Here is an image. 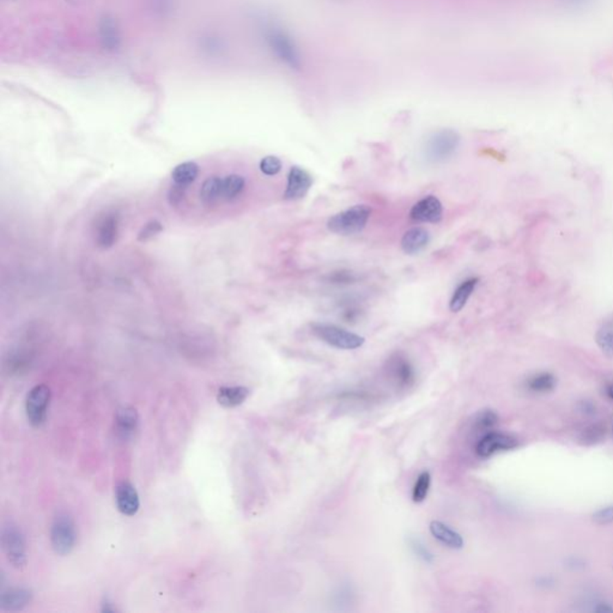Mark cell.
<instances>
[{"instance_id":"cell-12","label":"cell","mask_w":613,"mask_h":613,"mask_svg":"<svg viewBox=\"0 0 613 613\" xmlns=\"http://www.w3.org/2000/svg\"><path fill=\"white\" fill-rule=\"evenodd\" d=\"M115 501H117L119 512L126 516L136 515L141 507L139 495L137 492L136 488L128 481L119 483L117 485Z\"/></svg>"},{"instance_id":"cell-7","label":"cell","mask_w":613,"mask_h":613,"mask_svg":"<svg viewBox=\"0 0 613 613\" xmlns=\"http://www.w3.org/2000/svg\"><path fill=\"white\" fill-rule=\"evenodd\" d=\"M50 401V390L46 385H37L28 392L26 412L32 427L40 428L46 422Z\"/></svg>"},{"instance_id":"cell-23","label":"cell","mask_w":613,"mask_h":613,"mask_svg":"<svg viewBox=\"0 0 613 613\" xmlns=\"http://www.w3.org/2000/svg\"><path fill=\"white\" fill-rule=\"evenodd\" d=\"M556 385L557 380L550 372H539L530 377L526 382L527 388L534 393H549L554 391Z\"/></svg>"},{"instance_id":"cell-17","label":"cell","mask_w":613,"mask_h":613,"mask_svg":"<svg viewBox=\"0 0 613 613\" xmlns=\"http://www.w3.org/2000/svg\"><path fill=\"white\" fill-rule=\"evenodd\" d=\"M429 530L432 536L450 549L460 550L463 547V539L461 534L452 530L448 525L434 520L429 525Z\"/></svg>"},{"instance_id":"cell-16","label":"cell","mask_w":613,"mask_h":613,"mask_svg":"<svg viewBox=\"0 0 613 613\" xmlns=\"http://www.w3.org/2000/svg\"><path fill=\"white\" fill-rule=\"evenodd\" d=\"M430 241V235L427 229L416 227L405 232L401 239V250L409 255L418 254L427 248Z\"/></svg>"},{"instance_id":"cell-10","label":"cell","mask_w":613,"mask_h":613,"mask_svg":"<svg viewBox=\"0 0 613 613\" xmlns=\"http://www.w3.org/2000/svg\"><path fill=\"white\" fill-rule=\"evenodd\" d=\"M443 206L435 196L424 197L410 211V219L418 223H439L442 219Z\"/></svg>"},{"instance_id":"cell-27","label":"cell","mask_w":613,"mask_h":613,"mask_svg":"<svg viewBox=\"0 0 613 613\" xmlns=\"http://www.w3.org/2000/svg\"><path fill=\"white\" fill-rule=\"evenodd\" d=\"M432 485V474L429 471H423L417 477L412 490V501L414 503H422L425 501Z\"/></svg>"},{"instance_id":"cell-6","label":"cell","mask_w":613,"mask_h":613,"mask_svg":"<svg viewBox=\"0 0 613 613\" xmlns=\"http://www.w3.org/2000/svg\"><path fill=\"white\" fill-rule=\"evenodd\" d=\"M460 145V136L453 130H441L428 141L425 154L429 161L442 163L454 156Z\"/></svg>"},{"instance_id":"cell-24","label":"cell","mask_w":613,"mask_h":613,"mask_svg":"<svg viewBox=\"0 0 613 613\" xmlns=\"http://www.w3.org/2000/svg\"><path fill=\"white\" fill-rule=\"evenodd\" d=\"M500 417L496 414V411L491 409H484L479 411L473 419V429L478 432H491L492 428L499 424Z\"/></svg>"},{"instance_id":"cell-18","label":"cell","mask_w":613,"mask_h":613,"mask_svg":"<svg viewBox=\"0 0 613 613\" xmlns=\"http://www.w3.org/2000/svg\"><path fill=\"white\" fill-rule=\"evenodd\" d=\"M250 391L245 386H225L219 388L217 400L225 409H234L243 404L250 396Z\"/></svg>"},{"instance_id":"cell-32","label":"cell","mask_w":613,"mask_h":613,"mask_svg":"<svg viewBox=\"0 0 613 613\" xmlns=\"http://www.w3.org/2000/svg\"><path fill=\"white\" fill-rule=\"evenodd\" d=\"M361 314H362V309L359 308V305H348L341 312V318L345 323H354L361 319Z\"/></svg>"},{"instance_id":"cell-19","label":"cell","mask_w":613,"mask_h":613,"mask_svg":"<svg viewBox=\"0 0 613 613\" xmlns=\"http://www.w3.org/2000/svg\"><path fill=\"white\" fill-rule=\"evenodd\" d=\"M100 40L103 48L107 50H118L121 43V34L119 30L118 24L113 19L105 17L100 23Z\"/></svg>"},{"instance_id":"cell-8","label":"cell","mask_w":613,"mask_h":613,"mask_svg":"<svg viewBox=\"0 0 613 613\" xmlns=\"http://www.w3.org/2000/svg\"><path fill=\"white\" fill-rule=\"evenodd\" d=\"M387 375L396 388L409 390L416 383L414 364L403 354H392L386 363Z\"/></svg>"},{"instance_id":"cell-5","label":"cell","mask_w":613,"mask_h":613,"mask_svg":"<svg viewBox=\"0 0 613 613\" xmlns=\"http://www.w3.org/2000/svg\"><path fill=\"white\" fill-rule=\"evenodd\" d=\"M1 545L12 567L22 569L27 564V544L24 534L14 523H5L1 530Z\"/></svg>"},{"instance_id":"cell-4","label":"cell","mask_w":613,"mask_h":613,"mask_svg":"<svg viewBox=\"0 0 613 613\" xmlns=\"http://www.w3.org/2000/svg\"><path fill=\"white\" fill-rule=\"evenodd\" d=\"M50 541L55 554L60 556H66L74 549L77 531L74 521L68 513L55 515L50 528Z\"/></svg>"},{"instance_id":"cell-34","label":"cell","mask_w":613,"mask_h":613,"mask_svg":"<svg viewBox=\"0 0 613 613\" xmlns=\"http://www.w3.org/2000/svg\"><path fill=\"white\" fill-rule=\"evenodd\" d=\"M330 281L333 283H336V284H341V283H350L354 282V274L351 272H344V271H339V272H333L332 273V276H330Z\"/></svg>"},{"instance_id":"cell-35","label":"cell","mask_w":613,"mask_h":613,"mask_svg":"<svg viewBox=\"0 0 613 613\" xmlns=\"http://www.w3.org/2000/svg\"><path fill=\"white\" fill-rule=\"evenodd\" d=\"M182 188H185L183 186H179L177 185L174 190L170 191L169 193V200H170V204H177L180 200L183 198V192H182Z\"/></svg>"},{"instance_id":"cell-26","label":"cell","mask_w":613,"mask_h":613,"mask_svg":"<svg viewBox=\"0 0 613 613\" xmlns=\"http://www.w3.org/2000/svg\"><path fill=\"white\" fill-rule=\"evenodd\" d=\"M245 181L243 177L232 174L222 179V197L225 199H234L241 194L245 190Z\"/></svg>"},{"instance_id":"cell-9","label":"cell","mask_w":613,"mask_h":613,"mask_svg":"<svg viewBox=\"0 0 613 613\" xmlns=\"http://www.w3.org/2000/svg\"><path fill=\"white\" fill-rule=\"evenodd\" d=\"M519 445V441L513 435L505 432H489L478 441L476 445V453L483 459L490 458L499 452L514 450Z\"/></svg>"},{"instance_id":"cell-25","label":"cell","mask_w":613,"mask_h":613,"mask_svg":"<svg viewBox=\"0 0 613 613\" xmlns=\"http://www.w3.org/2000/svg\"><path fill=\"white\" fill-rule=\"evenodd\" d=\"M221 197H222V179L212 177L205 180L200 191V198L205 204H214Z\"/></svg>"},{"instance_id":"cell-37","label":"cell","mask_w":613,"mask_h":613,"mask_svg":"<svg viewBox=\"0 0 613 613\" xmlns=\"http://www.w3.org/2000/svg\"><path fill=\"white\" fill-rule=\"evenodd\" d=\"M114 607H112V604H110L108 600L105 599L103 601V604H102V612H113Z\"/></svg>"},{"instance_id":"cell-21","label":"cell","mask_w":613,"mask_h":613,"mask_svg":"<svg viewBox=\"0 0 613 613\" xmlns=\"http://www.w3.org/2000/svg\"><path fill=\"white\" fill-rule=\"evenodd\" d=\"M595 341L603 354L613 359V314L605 319L600 325L595 334Z\"/></svg>"},{"instance_id":"cell-31","label":"cell","mask_w":613,"mask_h":613,"mask_svg":"<svg viewBox=\"0 0 613 613\" xmlns=\"http://www.w3.org/2000/svg\"><path fill=\"white\" fill-rule=\"evenodd\" d=\"M592 520L598 525H609L613 523V505L596 510L592 515Z\"/></svg>"},{"instance_id":"cell-11","label":"cell","mask_w":613,"mask_h":613,"mask_svg":"<svg viewBox=\"0 0 613 613\" xmlns=\"http://www.w3.org/2000/svg\"><path fill=\"white\" fill-rule=\"evenodd\" d=\"M313 180L310 174L301 167L294 165L291 167L289 175H288V183H286L284 198L288 200L302 199L307 196Z\"/></svg>"},{"instance_id":"cell-28","label":"cell","mask_w":613,"mask_h":613,"mask_svg":"<svg viewBox=\"0 0 613 613\" xmlns=\"http://www.w3.org/2000/svg\"><path fill=\"white\" fill-rule=\"evenodd\" d=\"M606 435V427L601 423H595L590 427H587L580 435V441L582 445H592L599 443L604 440Z\"/></svg>"},{"instance_id":"cell-38","label":"cell","mask_w":613,"mask_h":613,"mask_svg":"<svg viewBox=\"0 0 613 613\" xmlns=\"http://www.w3.org/2000/svg\"><path fill=\"white\" fill-rule=\"evenodd\" d=\"M605 392H606V395L609 396L610 399L613 400V383H610V385H607V386H606V390H605Z\"/></svg>"},{"instance_id":"cell-22","label":"cell","mask_w":613,"mask_h":613,"mask_svg":"<svg viewBox=\"0 0 613 613\" xmlns=\"http://www.w3.org/2000/svg\"><path fill=\"white\" fill-rule=\"evenodd\" d=\"M198 174H199L198 164L194 162H183L174 168L172 172V179L179 186L185 187L194 181Z\"/></svg>"},{"instance_id":"cell-36","label":"cell","mask_w":613,"mask_h":613,"mask_svg":"<svg viewBox=\"0 0 613 613\" xmlns=\"http://www.w3.org/2000/svg\"><path fill=\"white\" fill-rule=\"evenodd\" d=\"M595 612H613V607L607 604H599L594 609Z\"/></svg>"},{"instance_id":"cell-33","label":"cell","mask_w":613,"mask_h":613,"mask_svg":"<svg viewBox=\"0 0 613 613\" xmlns=\"http://www.w3.org/2000/svg\"><path fill=\"white\" fill-rule=\"evenodd\" d=\"M161 230H162V224L157 222V221H152V222L148 223L145 227L143 228L141 234H139V240H141V241L148 240V239L154 237L156 234H159Z\"/></svg>"},{"instance_id":"cell-14","label":"cell","mask_w":613,"mask_h":613,"mask_svg":"<svg viewBox=\"0 0 613 613\" xmlns=\"http://www.w3.org/2000/svg\"><path fill=\"white\" fill-rule=\"evenodd\" d=\"M32 591L21 587H11L1 592L0 607L4 611H21L32 601Z\"/></svg>"},{"instance_id":"cell-3","label":"cell","mask_w":613,"mask_h":613,"mask_svg":"<svg viewBox=\"0 0 613 613\" xmlns=\"http://www.w3.org/2000/svg\"><path fill=\"white\" fill-rule=\"evenodd\" d=\"M314 336L330 346L341 350H354L363 345V336L339 328L333 323H315L312 325Z\"/></svg>"},{"instance_id":"cell-2","label":"cell","mask_w":613,"mask_h":613,"mask_svg":"<svg viewBox=\"0 0 613 613\" xmlns=\"http://www.w3.org/2000/svg\"><path fill=\"white\" fill-rule=\"evenodd\" d=\"M372 216V208L368 205H354L350 209L332 216L328 219V228L330 232L336 235L349 237L362 232Z\"/></svg>"},{"instance_id":"cell-30","label":"cell","mask_w":613,"mask_h":613,"mask_svg":"<svg viewBox=\"0 0 613 613\" xmlns=\"http://www.w3.org/2000/svg\"><path fill=\"white\" fill-rule=\"evenodd\" d=\"M261 173L268 177H274L282 170V162L276 156H266L260 162Z\"/></svg>"},{"instance_id":"cell-15","label":"cell","mask_w":613,"mask_h":613,"mask_svg":"<svg viewBox=\"0 0 613 613\" xmlns=\"http://www.w3.org/2000/svg\"><path fill=\"white\" fill-rule=\"evenodd\" d=\"M138 423H139V417H138V412L134 408L126 406V408L119 410L117 418H115L118 436L123 441L131 440L138 429Z\"/></svg>"},{"instance_id":"cell-39","label":"cell","mask_w":613,"mask_h":613,"mask_svg":"<svg viewBox=\"0 0 613 613\" xmlns=\"http://www.w3.org/2000/svg\"><path fill=\"white\" fill-rule=\"evenodd\" d=\"M612 434H613V430H612Z\"/></svg>"},{"instance_id":"cell-29","label":"cell","mask_w":613,"mask_h":613,"mask_svg":"<svg viewBox=\"0 0 613 613\" xmlns=\"http://www.w3.org/2000/svg\"><path fill=\"white\" fill-rule=\"evenodd\" d=\"M409 543L410 547L412 549L414 554L417 556L418 559H422L424 563L430 564L434 562V554L422 541H419L418 538H411Z\"/></svg>"},{"instance_id":"cell-13","label":"cell","mask_w":613,"mask_h":613,"mask_svg":"<svg viewBox=\"0 0 613 613\" xmlns=\"http://www.w3.org/2000/svg\"><path fill=\"white\" fill-rule=\"evenodd\" d=\"M119 232V217L114 212H108L101 217L96 227V243L101 248H110L117 242Z\"/></svg>"},{"instance_id":"cell-1","label":"cell","mask_w":613,"mask_h":613,"mask_svg":"<svg viewBox=\"0 0 613 613\" xmlns=\"http://www.w3.org/2000/svg\"><path fill=\"white\" fill-rule=\"evenodd\" d=\"M263 37L268 43V50L286 68L291 70H300L302 68L303 59L300 48L296 45L294 39L285 30H283L282 28L274 24L268 26L265 29Z\"/></svg>"},{"instance_id":"cell-20","label":"cell","mask_w":613,"mask_h":613,"mask_svg":"<svg viewBox=\"0 0 613 613\" xmlns=\"http://www.w3.org/2000/svg\"><path fill=\"white\" fill-rule=\"evenodd\" d=\"M478 282H479L478 278H468L455 289L450 302V309L453 313H458L466 305Z\"/></svg>"}]
</instances>
